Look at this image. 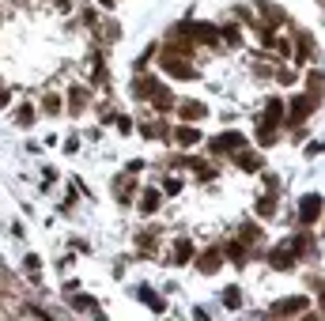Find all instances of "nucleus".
I'll list each match as a JSON object with an SVG mask.
<instances>
[{"mask_svg": "<svg viewBox=\"0 0 325 321\" xmlns=\"http://www.w3.org/2000/svg\"><path fill=\"white\" fill-rule=\"evenodd\" d=\"M318 216H321V200L318 197H307V200H303V208H299V219L303 223H314Z\"/></svg>", "mask_w": 325, "mask_h": 321, "instance_id": "nucleus-1", "label": "nucleus"}, {"mask_svg": "<svg viewBox=\"0 0 325 321\" xmlns=\"http://www.w3.org/2000/svg\"><path fill=\"white\" fill-rule=\"evenodd\" d=\"M242 136H238V132H223V136H219V140H216V151H242Z\"/></svg>", "mask_w": 325, "mask_h": 321, "instance_id": "nucleus-2", "label": "nucleus"}, {"mask_svg": "<svg viewBox=\"0 0 325 321\" xmlns=\"http://www.w3.org/2000/svg\"><path fill=\"white\" fill-rule=\"evenodd\" d=\"M189 257H193V242H189V238H178L174 242V265H189Z\"/></svg>", "mask_w": 325, "mask_h": 321, "instance_id": "nucleus-3", "label": "nucleus"}, {"mask_svg": "<svg viewBox=\"0 0 325 321\" xmlns=\"http://www.w3.org/2000/svg\"><path fill=\"white\" fill-rule=\"evenodd\" d=\"M299 310H307V299H291V303H276L272 314H299Z\"/></svg>", "mask_w": 325, "mask_h": 321, "instance_id": "nucleus-4", "label": "nucleus"}, {"mask_svg": "<svg viewBox=\"0 0 325 321\" xmlns=\"http://www.w3.org/2000/svg\"><path fill=\"white\" fill-rule=\"evenodd\" d=\"M181 118H185V121H200V118H204V106H200V102H181Z\"/></svg>", "mask_w": 325, "mask_h": 321, "instance_id": "nucleus-5", "label": "nucleus"}, {"mask_svg": "<svg viewBox=\"0 0 325 321\" xmlns=\"http://www.w3.org/2000/svg\"><path fill=\"white\" fill-rule=\"evenodd\" d=\"M291 254H295L291 246H288V249H284V246L272 249V265H276V268H288V265H291Z\"/></svg>", "mask_w": 325, "mask_h": 321, "instance_id": "nucleus-6", "label": "nucleus"}, {"mask_svg": "<svg viewBox=\"0 0 325 321\" xmlns=\"http://www.w3.org/2000/svg\"><path fill=\"white\" fill-rule=\"evenodd\" d=\"M163 68H167V72H174V76H185V80H189V76H197L189 64H178V61H170V57L163 61Z\"/></svg>", "mask_w": 325, "mask_h": 321, "instance_id": "nucleus-7", "label": "nucleus"}, {"mask_svg": "<svg viewBox=\"0 0 325 321\" xmlns=\"http://www.w3.org/2000/svg\"><path fill=\"white\" fill-rule=\"evenodd\" d=\"M197 140H200L197 129H178V144H181V148H193Z\"/></svg>", "mask_w": 325, "mask_h": 321, "instance_id": "nucleus-8", "label": "nucleus"}, {"mask_svg": "<svg viewBox=\"0 0 325 321\" xmlns=\"http://www.w3.org/2000/svg\"><path fill=\"white\" fill-rule=\"evenodd\" d=\"M238 163H242L246 170H261V159H257V155H246L242 151V155H238Z\"/></svg>", "mask_w": 325, "mask_h": 321, "instance_id": "nucleus-9", "label": "nucleus"}, {"mask_svg": "<svg viewBox=\"0 0 325 321\" xmlns=\"http://www.w3.org/2000/svg\"><path fill=\"white\" fill-rule=\"evenodd\" d=\"M155 208H159V193L148 189V193H144V212H155Z\"/></svg>", "mask_w": 325, "mask_h": 321, "instance_id": "nucleus-10", "label": "nucleus"}, {"mask_svg": "<svg viewBox=\"0 0 325 321\" xmlns=\"http://www.w3.org/2000/svg\"><path fill=\"white\" fill-rule=\"evenodd\" d=\"M291 110H295V118H307V113H310V102H307V99H299V102L291 106Z\"/></svg>", "mask_w": 325, "mask_h": 321, "instance_id": "nucleus-11", "label": "nucleus"}, {"mask_svg": "<svg viewBox=\"0 0 325 321\" xmlns=\"http://www.w3.org/2000/svg\"><path fill=\"white\" fill-rule=\"evenodd\" d=\"M68 303H72L76 310H95V303H91V299H72V295H68Z\"/></svg>", "mask_w": 325, "mask_h": 321, "instance_id": "nucleus-12", "label": "nucleus"}, {"mask_svg": "<svg viewBox=\"0 0 325 321\" xmlns=\"http://www.w3.org/2000/svg\"><path fill=\"white\" fill-rule=\"evenodd\" d=\"M238 303H242V299H238V287H227V306H231V310H235Z\"/></svg>", "mask_w": 325, "mask_h": 321, "instance_id": "nucleus-13", "label": "nucleus"}, {"mask_svg": "<svg viewBox=\"0 0 325 321\" xmlns=\"http://www.w3.org/2000/svg\"><path fill=\"white\" fill-rule=\"evenodd\" d=\"M31 118H34L31 106H23V110H19V125H31Z\"/></svg>", "mask_w": 325, "mask_h": 321, "instance_id": "nucleus-14", "label": "nucleus"}, {"mask_svg": "<svg viewBox=\"0 0 325 321\" xmlns=\"http://www.w3.org/2000/svg\"><path fill=\"white\" fill-rule=\"evenodd\" d=\"M200 268H204V272H212V268H216V254H208L204 261H200Z\"/></svg>", "mask_w": 325, "mask_h": 321, "instance_id": "nucleus-15", "label": "nucleus"}]
</instances>
